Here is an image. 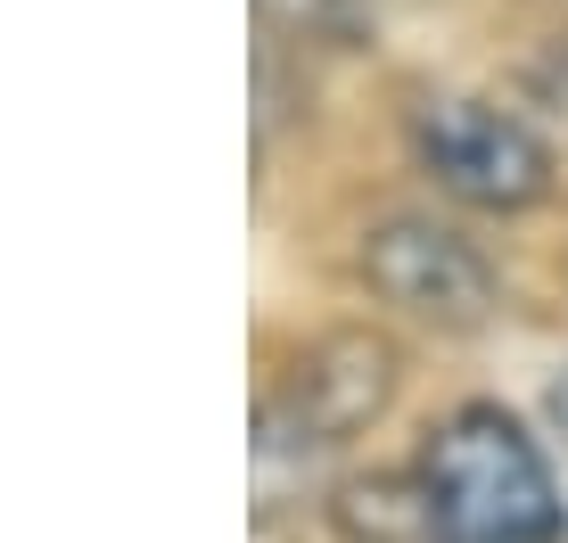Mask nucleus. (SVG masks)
<instances>
[{
  "label": "nucleus",
  "instance_id": "obj_3",
  "mask_svg": "<svg viewBox=\"0 0 568 543\" xmlns=\"http://www.w3.org/2000/svg\"><path fill=\"white\" fill-rule=\"evenodd\" d=\"M413 165L445 198L478 206V215H527L552 189V148L536 124H519L511 107L469 100V91H437L413 107Z\"/></svg>",
  "mask_w": 568,
  "mask_h": 543
},
{
  "label": "nucleus",
  "instance_id": "obj_4",
  "mask_svg": "<svg viewBox=\"0 0 568 543\" xmlns=\"http://www.w3.org/2000/svg\"><path fill=\"white\" fill-rule=\"evenodd\" d=\"M363 280L420 329H478L495 314V264L437 215H387L363 230Z\"/></svg>",
  "mask_w": 568,
  "mask_h": 543
},
{
  "label": "nucleus",
  "instance_id": "obj_2",
  "mask_svg": "<svg viewBox=\"0 0 568 543\" xmlns=\"http://www.w3.org/2000/svg\"><path fill=\"white\" fill-rule=\"evenodd\" d=\"M396 387H404L396 338H379V329H322V338L281 371V387L264 396L256 461H264V470L297 461V470H305V461L338 453L346 437H363L371 420L396 403Z\"/></svg>",
  "mask_w": 568,
  "mask_h": 543
},
{
  "label": "nucleus",
  "instance_id": "obj_7",
  "mask_svg": "<svg viewBox=\"0 0 568 543\" xmlns=\"http://www.w3.org/2000/svg\"><path fill=\"white\" fill-rule=\"evenodd\" d=\"M544 412H552V429L568 437V362L552 371V387H544Z\"/></svg>",
  "mask_w": 568,
  "mask_h": 543
},
{
  "label": "nucleus",
  "instance_id": "obj_6",
  "mask_svg": "<svg viewBox=\"0 0 568 543\" xmlns=\"http://www.w3.org/2000/svg\"><path fill=\"white\" fill-rule=\"evenodd\" d=\"M264 25L288 33V42H322V50H346L363 33V0H256Z\"/></svg>",
  "mask_w": 568,
  "mask_h": 543
},
{
  "label": "nucleus",
  "instance_id": "obj_5",
  "mask_svg": "<svg viewBox=\"0 0 568 543\" xmlns=\"http://www.w3.org/2000/svg\"><path fill=\"white\" fill-rule=\"evenodd\" d=\"M329 527L346 543H437L420 470H363L329 486Z\"/></svg>",
  "mask_w": 568,
  "mask_h": 543
},
{
  "label": "nucleus",
  "instance_id": "obj_1",
  "mask_svg": "<svg viewBox=\"0 0 568 543\" xmlns=\"http://www.w3.org/2000/svg\"><path fill=\"white\" fill-rule=\"evenodd\" d=\"M420 486L437 543H552L560 478L503 403H462L420 437Z\"/></svg>",
  "mask_w": 568,
  "mask_h": 543
}]
</instances>
